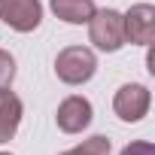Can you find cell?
<instances>
[{
	"label": "cell",
	"instance_id": "8fae6325",
	"mask_svg": "<svg viewBox=\"0 0 155 155\" xmlns=\"http://www.w3.org/2000/svg\"><path fill=\"white\" fill-rule=\"evenodd\" d=\"M122 155H155V146L146 143V140H137V143H128L122 149Z\"/></svg>",
	"mask_w": 155,
	"mask_h": 155
},
{
	"label": "cell",
	"instance_id": "7a4b0ae2",
	"mask_svg": "<svg viewBox=\"0 0 155 155\" xmlns=\"http://www.w3.org/2000/svg\"><path fill=\"white\" fill-rule=\"evenodd\" d=\"M88 40L101 52H119L125 46V21L116 9H97L88 18Z\"/></svg>",
	"mask_w": 155,
	"mask_h": 155
},
{
	"label": "cell",
	"instance_id": "8992f818",
	"mask_svg": "<svg viewBox=\"0 0 155 155\" xmlns=\"http://www.w3.org/2000/svg\"><path fill=\"white\" fill-rule=\"evenodd\" d=\"M55 122H58V128L64 134H79L91 125V104L79 94H73V97L61 101V107L55 113Z\"/></svg>",
	"mask_w": 155,
	"mask_h": 155
},
{
	"label": "cell",
	"instance_id": "277c9868",
	"mask_svg": "<svg viewBox=\"0 0 155 155\" xmlns=\"http://www.w3.org/2000/svg\"><path fill=\"white\" fill-rule=\"evenodd\" d=\"M149 88L140 85V82H131V85H122L113 97V110L122 122H140L146 113H149Z\"/></svg>",
	"mask_w": 155,
	"mask_h": 155
},
{
	"label": "cell",
	"instance_id": "7c38bea8",
	"mask_svg": "<svg viewBox=\"0 0 155 155\" xmlns=\"http://www.w3.org/2000/svg\"><path fill=\"white\" fill-rule=\"evenodd\" d=\"M0 155H9V152H0Z\"/></svg>",
	"mask_w": 155,
	"mask_h": 155
},
{
	"label": "cell",
	"instance_id": "9c48e42d",
	"mask_svg": "<svg viewBox=\"0 0 155 155\" xmlns=\"http://www.w3.org/2000/svg\"><path fill=\"white\" fill-rule=\"evenodd\" d=\"M61 155H110V140L107 137H88L82 146H76L70 152H61Z\"/></svg>",
	"mask_w": 155,
	"mask_h": 155
},
{
	"label": "cell",
	"instance_id": "ba28073f",
	"mask_svg": "<svg viewBox=\"0 0 155 155\" xmlns=\"http://www.w3.org/2000/svg\"><path fill=\"white\" fill-rule=\"evenodd\" d=\"M52 12L67 25H85L97 12V6L94 0H52Z\"/></svg>",
	"mask_w": 155,
	"mask_h": 155
},
{
	"label": "cell",
	"instance_id": "52a82bcc",
	"mask_svg": "<svg viewBox=\"0 0 155 155\" xmlns=\"http://www.w3.org/2000/svg\"><path fill=\"white\" fill-rule=\"evenodd\" d=\"M21 101L9 91V88H0V143H9L21 125Z\"/></svg>",
	"mask_w": 155,
	"mask_h": 155
},
{
	"label": "cell",
	"instance_id": "3957f363",
	"mask_svg": "<svg viewBox=\"0 0 155 155\" xmlns=\"http://www.w3.org/2000/svg\"><path fill=\"white\" fill-rule=\"evenodd\" d=\"M0 18L18 34H31L43 21V6L40 0H0Z\"/></svg>",
	"mask_w": 155,
	"mask_h": 155
},
{
	"label": "cell",
	"instance_id": "5b68a950",
	"mask_svg": "<svg viewBox=\"0 0 155 155\" xmlns=\"http://www.w3.org/2000/svg\"><path fill=\"white\" fill-rule=\"evenodd\" d=\"M122 21H125V43L149 46L155 40V6L137 3L122 15Z\"/></svg>",
	"mask_w": 155,
	"mask_h": 155
},
{
	"label": "cell",
	"instance_id": "30bf717a",
	"mask_svg": "<svg viewBox=\"0 0 155 155\" xmlns=\"http://www.w3.org/2000/svg\"><path fill=\"white\" fill-rule=\"evenodd\" d=\"M15 79V58L0 49V88H9Z\"/></svg>",
	"mask_w": 155,
	"mask_h": 155
},
{
	"label": "cell",
	"instance_id": "6da1fadb",
	"mask_svg": "<svg viewBox=\"0 0 155 155\" xmlns=\"http://www.w3.org/2000/svg\"><path fill=\"white\" fill-rule=\"evenodd\" d=\"M94 70H97V58L85 46H67L55 58V73H58V79L67 82V85L88 82L91 76H94Z\"/></svg>",
	"mask_w": 155,
	"mask_h": 155
}]
</instances>
